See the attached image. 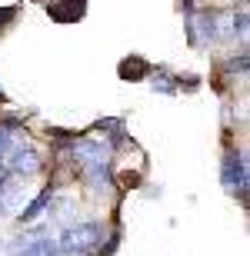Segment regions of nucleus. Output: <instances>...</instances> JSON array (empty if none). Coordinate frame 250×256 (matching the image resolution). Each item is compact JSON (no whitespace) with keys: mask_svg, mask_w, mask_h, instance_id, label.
Wrapping results in <instances>:
<instances>
[{"mask_svg":"<svg viewBox=\"0 0 250 256\" xmlns=\"http://www.w3.org/2000/svg\"><path fill=\"white\" fill-rule=\"evenodd\" d=\"M100 240H104V226H100V223H70V226H64V233H60L57 250L64 256H84V253H90Z\"/></svg>","mask_w":250,"mask_h":256,"instance_id":"obj_1","label":"nucleus"},{"mask_svg":"<svg viewBox=\"0 0 250 256\" xmlns=\"http://www.w3.org/2000/svg\"><path fill=\"white\" fill-rule=\"evenodd\" d=\"M17 14H20V7H17V4H10V7H0V37H4V34H7L10 27H14Z\"/></svg>","mask_w":250,"mask_h":256,"instance_id":"obj_10","label":"nucleus"},{"mask_svg":"<svg viewBox=\"0 0 250 256\" xmlns=\"http://www.w3.org/2000/svg\"><path fill=\"white\" fill-rule=\"evenodd\" d=\"M20 256H60V250H57V240H50V236H34L24 246V253Z\"/></svg>","mask_w":250,"mask_h":256,"instance_id":"obj_9","label":"nucleus"},{"mask_svg":"<svg viewBox=\"0 0 250 256\" xmlns=\"http://www.w3.org/2000/svg\"><path fill=\"white\" fill-rule=\"evenodd\" d=\"M64 150H70L74 166H77L80 173H87V170H94V166H107L114 146H110V140H90V136H87V140H77V136H70V143Z\"/></svg>","mask_w":250,"mask_h":256,"instance_id":"obj_2","label":"nucleus"},{"mask_svg":"<svg viewBox=\"0 0 250 256\" xmlns=\"http://www.w3.org/2000/svg\"><path fill=\"white\" fill-rule=\"evenodd\" d=\"M223 186L230 193H237L240 200H247V153L243 150H227L220 163Z\"/></svg>","mask_w":250,"mask_h":256,"instance_id":"obj_3","label":"nucleus"},{"mask_svg":"<svg viewBox=\"0 0 250 256\" xmlns=\"http://www.w3.org/2000/svg\"><path fill=\"white\" fill-rule=\"evenodd\" d=\"M50 203H54V183H50V186H44V190H40L37 196L30 200L27 206L20 210V216H17V220H20V223H30V220H37L40 213H44V210L50 206Z\"/></svg>","mask_w":250,"mask_h":256,"instance_id":"obj_6","label":"nucleus"},{"mask_svg":"<svg viewBox=\"0 0 250 256\" xmlns=\"http://www.w3.org/2000/svg\"><path fill=\"white\" fill-rule=\"evenodd\" d=\"M150 86H154L157 94H164V96L177 94V80H173V74L167 70V66H150Z\"/></svg>","mask_w":250,"mask_h":256,"instance_id":"obj_8","label":"nucleus"},{"mask_svg":"<svg viewBox=\"0 0 250 256\" xmlns=\"http://www.w3.org/2000/svg\"><path fill=\"white\" fill-rule=\"evenodd\" d=\"M87 14V0H50L47 17L54 24H80Z\"/></svg>","mask_w":250,"mask_h":256,"instance_id":"obj_5","label":"nucleus"},{"mask_svg":"<svg viewBox=\"0 0 250 256\" xmlns=\"http://www.w3.org/2000/svg\"><path fill=\"white\" fill-rule=\"evenodd\" d=\"M4 166H7L10 173H20V176H34V173L44 170V160H40V153L34 150L30 143L14 140V146H10L7 156H4Z\"/></svg>","mask_w":250,"mask_h":256,"instance_id":"obj_4","label":"nucleus"},{"mask_svg":"<svg viewBox=\"0 0 250 256\" xmlns=\"http://www.w3.org/2000/svg\"><path fill=\"white\" fill-rule=\"evenodd\" d=\"M223 66H227V74H230V76H243V74H247V50H240V57H230Z\"/></svg>","mask_w":250,"mask_h":256,"instance_id":"obj_11","label":"nucleus"},{"mask_svg":"<svg viewBox=\"0 0 250 256\" xmlns=\"http://www.w3.org/2000/svg\"><path fill=\"white\" fill-rule=\"evenodd\" d=\"M140 173H120V186H124V190H137V186H140Z\"/></svg>","mask_w":250,"mask_h":256,"instance_id":"obj_13","label":"nucleus"},{"mask_svg":"<svg viewBox=\"0 0 250 256\" xmlns=\"http://www.w3.org/2000/svg\"><path fill=\"white\" fill-rule=\"evenodd\" d=\"M14 130H7V126H0V163H4V156H7V150L14 146Z\"/></svg>","mask_w":250,"mask_h":256,"instance_id":"obj_12","label":"nucleus"},{"mask_svg":"<svg viewBox=\"0 0 250 256\" xmlns=\"http://www.w3.org/2000/svg\"><path fill=\"white\" fill-rule=\"evenodd\" d=\"M117 74H120V80H147L150 76V64H147L144 57H124L120 60V66H117Z\"/></svg>","mask_w":250,"mask_h":256,"instance_id":"obj_7","label":"nucleus"},{"mask_svg":"<svg viewBox=\"0 0 250 256\" xmlns=\"http://www.w3.org/2000/svg\"><path fill=\"white\" fill-rule=\"evenodd\" d=\"M4 104H7V94H4V90H0V106H4Z\"/></svg>","mask_w":250,"mask_h":256,"instance_id":"obj_14","label":"nucleus"}]
</instances>
